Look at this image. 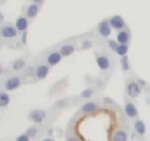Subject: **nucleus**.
<instances>
[{
    "label": "nucleus",
    "instance_id": "obj_20",
    "mask_svg": "<svg viewBox=\"0 0 150 141\" xmlns=\"http://www.w3.org/2000/svg\"><path fill=\"white\" fill-rule=\"evenodd\" d=\"M131 30L129 28H125V30H121L116 32V41L119 44H129L131 43Z\"/></svg>",
    "mask_w": 150,
    "mask_h": 141
},
{
    "label": "nucleus",
    "instance_id": "obj_6",
    "mask_svg": "<svg viewBox=\"0 0 150 141\" xmlns=\"http://www.w3.org/2000/svg\"><path fill=\"white\" fill-rule=\"evenodd\" d=\"M112 25H110V22H109V18H105V19H102L97 25H96V28H94V34L99 37V41L100 40H108V38H110V35H112Z\"/></svg>",
    "mask_w": 150,
    "mask_h": 141
},
{
    "label": "nucleus",
    "instance_id": "obj_12",
    "mask_svg": "<svg viewBox=\"0 0 150 141\" xmlns=\"http://www.w3.org/2000/svg\"><path fill=\"white\" fill-rule=\"evenodd\" d=\"M27 66H28V59L27 57H16L9 65V70H11V74H22Z\"/></svg>",
    "mask_w": 150,
    "mask_h": 141
},
{
    "label": "nucleus",
    "instance_id": "obj_23",
    "mask_svg": "<svg viewBox=\"0 0 150 141\" xmlns=\"http://www.w3.org/2000/svg\"><path fill=\"white\" fill-rule=\"evenodd\" d=\"M25 80H33L34 81V78H35V60H33L31 63H28V66L25 68V70L21 74Z\"/></svg>",
    "mask_w": 150,
    "mask_h": 141
},
{
    "label": "nucleus",
    "instance_id": "obj_14",
    "mask_svg": "<svg viewBox=\"0 0 150 141\" xmlns=\"http://www.w3.org/2000/svg\"><path fill=\"white\" fill-rule=\"evenodd\" d=\"M129 135H128V128L127 126H116L110 135L112 141H128Z\"/></svg>",
    "mask_w": 150,
    "mask_h": 141
},
{
    "label": "nucleus",
    "instance_id": "obj_10",
    "mask_svg": "<svg viewBox=\"0 0 150 141\" xmlns=\"http://www.w3.org/2000/svg\"><path fill=\"white\" fill-rule=\"evenodd\" d=\"M47 116H49V112H46L44 109H31L28 112V119L37 125H41L47 119Z\"/></svg>",
    "mask_w": 150,
    "mask_h": 141
},
{
    "label": "nucleus",
    "instance_id": "obj_4",
    "mask_svg": "<svg viewBox=\"0 0 150 141\" xmlns=\"http://www.w3.org/2000/svg\"><path fill=\"white\" fill-rule=\"evenodd\" d=\"M25 78L19 74H11L8 75L6 78H3V82H2V88L6 90V91H15L18 88H21V85L24 84Z\"/></svg>",
    "mask_w": 150,
    "mask_h": 141
},
{
    "label": "nucleus",
    "instance_id": "obj_11",
    "mask_svg": "<svg viewBox=\"0 0 150 141\" xmlns=\"http://www.w3.org/2000/svg\"><path fill=\"white\" fill-rule=\"evenodd\" d=\"M124 115H125L128 119H131V121L138 119V109H137V106L129 100L128 96L125 97V103H124Z\"/></svg>",
    "mask_w": 150,
    "mask_h": 141
},
{
    "label": "nucleus",
    "instance_id": "obj_5",
    "mask_svg": "<svg viewBox=\"0 0 150 141\" xmlns=\"http://www.w3.org/2000/svg\"><path fill=\"white\" fill-rule=\"evenodd\" d=\"M41 59L49 65V66H56V65H59L60 62H62V59H63V56L60 54V51H59V49L54 46V47H50V49H47V50H44L41 54Z\"/></svg>",
    "mask_w": 150,
    "mask_h": 141
},
{
    "label": "nucleus",
    "instance_id": "obj_7",
    "mask_svg": "<svg viewBox=\"0 0 150 141\" xmlns=\"http://www.w3.org/2000/svg\"><path fill=\"white\" fill-rule=\"evenodd\" d=\"M34 60H35V78H34V81L38 82V81H43L49 77V72H50L52 66H49L41 59V56H38V59H34Z\"/></svg>",
    "mask_w": 150,
    "mask_h": 141
},
{
    "label": "nucleus",
    "instance_id": "obj_8",
    "mask_svg": "<svg viewBox=\"0 0 150 141\" xmlns=\"http://www.w3.org/2000/svg\"><path fill=\"white\" fill-rule=\"evenodd\" d=\"M141 93H143V88L137 82L135 77L134 78H127V81H125V94L129 99H137V97H140Z\"/></svg>",
    "mask_w": 150,
    "mask_h": 141
},
{
    "label": "nucleus",
    "instance_id": "obj_24",
    "mask_svg": "<svg viewBox=\"0 0 150 141\" xmlns=\"http://www.w3.org/2000/svg\"><path fill=\"white\" fill-rule=\"evenodd\" d=\"M8 93L9 91H6V90L0 91V106H2V107H8L9 103H11V96Z\"/></svg>",
    "mask_w": 150,
    "mask_h": 141
},
{
    "label": "nucleus",
    "instance_id": "obj_16",
    "mask_svg": "<svg viewBox=\"0 0 150 141\" xmlns=\"http://www.w3.org/2000/svg\"><path fill=\"white\" fill-rule=\"evenodd\" d=\"M97 93V90L94 88V87H87L80 96H77V97H72V103H78V102H87V100H90L94 94Z\"/></svg>",
    "mask_w": 150,
    "mask_h": 141
},
{
    "label": "nucleus",
    "instance_id": "obj_32",
    "mask_svg": "<svg viewBox=\"0 0 150 141\" xmlns=\"http://www.w3.org/2000/svg\"><path fill=\"white\" fill-rule=\"evenodd\" d=\"M31 3H37V5H40V6H43V3H44V0H30Z\"/></svg>",
    "mask_w": 150,
    "mask_h": 141
},
{
    "label": "nucleus",
    "instance_id": "obj_28",
    "mask_svg": "<svg viewBox=\"0 0 150 141\" xmlns=\"http://www.w3.org/2000/svg\"><path fill=\"white\" fill-rule=\"evenodd\" d=\"M135 80H137V82L140 84V87H141L143 90L150 91V85L147 84V81H146V80H143V78H140V77H135Z\"/></svg>",
    "mask_w": 150,
    "mask_h": 141
},
{
    "label": "nucleus",
    "instance_id": "obj_29",
    "mask_svg": "<svg viewBox=\"0 0 150 141\" xmlns=\"http://www.w3.org/2000/svg\"><path fill=\"white\" fill-rule=\"evenodd\" d=\"M19 40H21L22 46L25 47V46H27V41H28V31H25V32H21V37H19Z\"/></svg>",
    "mask_w": 150,
    "mask_h": 141
},
{
    "label": "nucleus",
    "instance_id": "obj_33",
    "mask_svg": "<svg viewBox=\"0 0 150 141\" xmlns=\"http://www.w3.org/2000/svg\"><path fill=\"white\" fill-rule=\"evenodd\" d=\"M0 24H5V16H3V13H0Z\"/></svg>",
    "mask_w": 150,
    "mask_h": 141
},
{
    "label": "nucleus",
    "instance_id": "obj_1",
    "mask_svg": "<svg viewBox=\"0 0 150 141\" xmlns=\"http://www.w3.org/2000/svg\"><path fill=\"white\" fill-rule=\"evenodd\" d=\"M21 32L16 30L15 24L12 22H5L0 27V40L2 44H8L11 46V49H22V43L19 40Z\"/></svg>",
    "mask_w": 150,
    "mask_h": 141
},
{
    "label": "nucleus",
    "instance_id": "obj_3",
    "mask_svg": "<svg viewBox=\"0 0 150 141\" xmlns=\"http://www.w3.org/2000/svg\"><path fill=\"white\" fill-rule=\"evenodd\" d=\"M56 47L59 49V51H60V54L63 57H69V56H72L75 51L78 50V47H80V37L66 38V40L60 41Z\"/></svg>",
    "mask_w": 150,
    "mask_h": 141
},
{
    "label": "nucleus",
    "instance_id": "obj_35",
    "mask_svg": "<svg viewBox=\"0 0 150 141\" xmlns=\"http://www.w3.org/2000/svg\"><path fill=\"white\" fill-rule=\"evenodd\" d=\"M2 3H5V0H2Z\"/></svg>",
    "mask_w": 150,
    "mask_h": 141
},
{
    "label": "nucleus",
    "instance_id": "obj_27",
    "mask_svg": "<svg viewBox=\"0 0 150 141\" xmlns=\"http://www.w3.org/2000/svg\"><path fill=\"white\" fill-rule=\"evenodd\" d=\"M128 51H129V44H119L118 50H116V54L119 57H122V56H128Z\"/></svg>",
    "mask_w": 150,
    "mask_h": 141
},
{
    "label": "nucleus",
    "instance_id": "obj_26",
    "mask_svg": "<svg viewBox=\"0 0 150 141\" xmlns=\"http://www.w3.org/2000/svg\"><path fill=\"white\" fill-rule=\"evenodd\" d=\"M119 63H121V68H122L124 72H128V70H131V65H129L128 56H122V57L119 59Z\"/></svg>",
    "mask_w": 150,
    "mask_h": 141
},
{
    "label": "nucleus",
    "instance_id": "obj_21",
    "mask_svg": "<svg viewBox=\"0 0 150 141\" xmlns=\"http://www.w3.org/2000/svg\"><path fill=\"white\" fill-rule=\"evenodd\" d=\"M43 128L40 126V125H37V123H34L33 126H30V128H27V131H25V134L33 140V141H35V140H38L40 137H41V134H43Z\"/></svg>",
    "mask_w": 150,
    "mask_h": 141
},
{
    "label": "nucleus",
    "instance_id": "obj_13",
    "mask_svg": "<svg viewBox=\"0 0 150 141\" xmlns=\"http://www.w3.org/2000/svg\"><path fill=\"white\" fill-rule=\"evenodd\" d=\"M96 40H99V37H97L96 34H94V37H93V35H88V34L81 35V37H80V47H78V50H81V51L90 50L91 47H94Z\"/></svg>",
    "mask_w": 150,
    "mask_h": 141
},
{
    "label": "nucleus",
    "instance_id": "obj_31",
    "mask_svg": "<svg viewBox=\"0 0 150 141\" xmlns=\"http://www.w3.org/2000/svg\"><path fill=\"white\" fill-rule=\"evenodd\" d=\"M66 141H81V140H80L77 135H74V134H72V135L68 134V135H66Z\"/></svg>",
    "mask_w": 150,
    "mask_h": 141
},
{
    "label": "nucleus",
    "instance_id": "obj_15",
    "mask_svg": "<svg viewBox=\"0 0 150 141\" xmlns=\"http://www.w3.org/2000/svg\"><path fill=\"white\" fill-rule=\"evenodd\" d=\"M15 27H16V30L19 31V32H25V31H28V28H30V25H31V21L25 16V13H22V15H19L16 19H15Z\"/></svg>",
    "mask_w": 150,
    "mask_h": 141
},
{
    "label": "nucleus",
    "instance_id": "obj_17",
    "mask_svg": "<svg viewBox=\"0 0 150 141\" xmlns=\"http://www.w3.org/2000/svg\"><path fill=\"white\" fill-rule=\"evenodd\" d=\"M109 22H110L112 28H113V30H116V31H121V30L128 28V27H127L125 19H124L121 15H112V16L109 18Z\"/></svg>",
    "mask_w": 150,
    "mask_h": 141
},
{
    "label": "nucleus",
    "instance_id": "obj_9",
    "mask_svg": "<svg viewBox=\"0 0 150 141\" xmlns=\"http://www.w3.org/2000/svg\"><path fill=\"white\" fill-rule=\"evenodd\" d=\"M102 109V104L99 100H87L80 107V115H94Z\"/></svg>",
    "mask_w": 150,
    "mask_h": 141
},
{
    "label": "nucleus",
    "instance_id": "obj_2",
    "mask_svg": "<svg viewBox=\"0 0 150 141\" xmlns=\"http://www.w3.org/2000/svg\"><path fill=\"white\" fill-rule=\"evenodd\" d=\"M103 46V49L99 51H96L94 53V56H96V63H97V66H99V69L102 70V74H105V75H110L112 72H113V68H115V62H113V57H112V50H109L105 44H102Z\"/></svg>",
    "mask_w": 150,
    "mask_h": 141
},
{
    "label": "nucleus",
    "instance_id": "obj_22",
    "mask_svg": "<svg viewBox=\"0 0 150 141\" xmlns=\"http://www.w3.org/2000/svg\"><path fill=\"white\" fill-rule=\"evenodd\" d=\"M72 104V97H65V99H60V100H57L53 106H52V110H63V109H66V107H69Z\"/></svg>",
    "mask_w": 150,
    "mask_h": 141
},
{
    "label": "nucleus",
    "instance_id": "obj_25",
    "mask_svg": "<svg viewBox=\"0 0 150 141\" xmlns=\"http://www.w3.org/2000/svg\"><path fill=\"white\" fill-rule=\"evenodd\" d=\"M102 44H105L109 50H112L113 53H116V50H118V46H119V43L116 41V38L115 40H112V38H108V40H105V43H102Z\"/></svg>",
    "mask_w": 150,
    "mask_h": 141
},
{
    "label": "nucleus",
    "instance_id": "obj_18",
    "mask_svg": "<svg viewBox=\"0 0 150 141\" xmlns=\"http://www.w3.org/2000/svg\"><path fill=\"white\" fill-rule=\"evenodd\" d=\"M40 5H37V3H30V5H27L25 8H24V13H25V16L30 19V21H33V19H35L37 18V15H38V12H40Z\"/></svg>",
    "mask_w": 150,
    "mask_h": 141
},
{
    "label": "nucleus",
    "instance_id": "obj_34",
    "mask_svg": "<svg viewBox=\"0 0 150 141\" xmlns=\"http://www.w3.org/2000/svg\"><path fill=\"white\" fill-rule=\"evenodd\" d=\"M41 141H53V138H52V137H46V138H43Z\"/></svg>",
    "mask_w": 150,
    "mask_h": 141
},
{
    "label": "nucleus",
    "instance_id": "obj_30",
    "mask_svg": "<svg viewBox=\"0 0 150 141\" xmlns=\"http://www.w3.org/2000/svg\"><path fill=\"white\" fill-rule=\"evenodd\" d=\"M15 141H33L27 134H21V135H18L16 138H15Z\"/></svg>",
    "mask_w": 150,
    "mask_h": 141
},
{
    "label": "nucleus",
    "instance_id": "obj_19",
    "mask_svg": "<svg viewBox=\"0 0 150 141\" xmlns=\"http://www.w3.org/2000/svg\"><path fill=\"white\" fill-rule=\"evenodd\" d=\"M132 129L137 132V135L140 138H144L146 134H147V126H146V122L143 119H135L132 122Z\"/></svg>",
    "mask_w": 150,
    "mask_h": 141
}]
</instances>
